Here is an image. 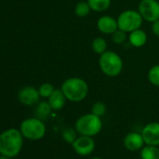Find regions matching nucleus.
<instances>
[{"label":"nucleus","instance_id":"obj_1","mask_svg":"<svg viewBox=\"0 0 159 159\" xmlns=\"http://www.w3.org/2000/svg\"><path fill=\"white\" fill-rule=\"evenodd\" d=\"M24 136L20 129L9 128L0 133V154L13 158L22 151Z\"/></svg>","mask_w":159,"mask_h":159},{"label":"nucleus","instance_id":"obj_2","mask_svg":"<svg viewBox=\"0 0 159 159\" xmlns=\"http://www.w3.org/2000/svg\"><path fill=\"white\" fill-rule=\"evenodd\" d=\"M61 90L68 101L81 102L86 98L89 93V86L84 79L72 77L63 82Z\"/></svg>","mask_w":159,"mask_h":159},{"label":"nucleus","instance_id":"obj_3","mask_svg":"<svg viewBox=\"0 0 159 159\" xmlns=\"http://www.w3.org/2000/svg\"><path fill=\"white\" fill-rule=\"evenodd\" d=\"M102 126L103 123L101 117H98L92 112L82 115L75 123V129L78 134L82 136H97L101 131Z\"/></svg>","mask_w":159,"mask_h":159},{"label":"nucleus","instance_id":"obj_4","mask_svg":"<svg viewBox=\"0 0 159 159\" xmlns=\"http://www.w3.org/2000/svg\"><path fill=\"white\" fill-rule=\"evenodd\" d=\"M99 67L103 74L108 77H116L123 70V60L121 56L112 51H106L99 55Z\"/></svg>","mask_w":159,"mask_h":159},{"label":"nucleus","instance_id":"obj_5","mask_svg":"<svg viewBox=\"0 0 159 159\" xmlns=\"http://www.w3.org/2000/svg\"><path fill=\"white\" fill-rule=\"evenodd\" d=\"M20 131L24 138L29 140H39L46 134V125L38 117L27 118L21 123Z\"/></svg>","mask_w":159,"mask_h":159},{"label":"nucleus","instance_id":"obj_6","mask_svg":"<svg viewBox=\"0 0 159 159\" xmlns=\"http://www.w3.org/2000/svg\"><path fill=\"white\" fill-rule=\"evenodd\" d=\"M143 19L139 11L134 10H127L121 12L117 18L118 28L130 33L134 30H137L141 27Z\"/></svg>","mask_w":159,"mask_h":159},{"label":"nucleus","instance_id":"obj_7","mask_svg":"<svg viewBox=\"0 0 159 159\" xmlns=\"http://www.w3.org/2000/svg\"><path fill=\"white\" fill-rule=\"evenodd\" d=\"M138 11L143 21L152 24L159 20V2L157 0H141L138 7Z\"/></svg>","mask_w":159,"mask_h":159},{"label":"nucleus","instance_id":"obj_8","mask_svg":"<svg viewBox=\"0 0 159 159\" xmlns=\"http://www.w3.org/2000/svg\"><path fill=\"white\" fill-rule=\"evenodd\" d=\"M71 145L74 152L81 156H87L91 154L96 148V142L93 139V137L82 135H80V137H78Z\"/></svg>","mask_w":159,"mask_h":159},{"label":"nucleus","instance_id":"obj_9","mask_svg":"<svg viewBox=\"0 0 159 159\" xmlns=\"http://www.w3.org/2000/svg\"><path fill=\"white\" fill-rule=\"evenodd\" d=\"M145 144L159 146V123L152 122L147 124L141 130Z\"/></svg>","mask_w":159,"mask_h":159},{"label":"nucleus","instance_id":"obj_10","mask_svg":"<svg viewBox=\"0 0 159 159\" xmlns=\"http://www.w3.org/2000/svg\"><path fill=\"white\" fill-rule=\"evenodd\" d=\"M40 95L39 89H36L32 86H26L22 88L18 93L19 101L25 106H33L39 103Z\"/></svg>","mask_w":159,"mask_h":159},{"label":"nucleus","instance_id":"obj_11","mask_svg":"<svg viewBox=\"0 0 159 159\" xmlns=\"http://www.w3.org/2000/svg\"><path fill=\"white\" fill-rule=\"evenodd\" d=\"M124 145L127 150L131 152H136L140 151V149L145 145V142L141 133L130 132L125 135L124 139Z\"/></svg>","mask_w":159,"mask_h":159},{"label":"nucleus","instance_id":"obj_12","mask_svg":"<svg viewBox=\"0 0 159 159\" xmlns=\"http://www.w3.org/2000/svg\"><path fill=\"white\" fill-rule=\"evenodd\" d=\"M97 26H98V31H100L102 34L111 35L113 32H115L118 29L117 19H114L113 17L110 15L101 16L98 20Z\"/></svg>","mask_w":159,"mask_h":159},{"label":"nucleus","instance_id":"obj_13","mask_svg":"<svg viewBox=\"0 0 159 159\" xmlns=\"http://www.w3.org/2000/svg\"><path fill=\"white\" fill-rule=\"evenodd\" d=\"M66 98L65 97L63 91L61 89H54L52 94L48 98V102L52 109V111H60L62 110L66 102Z\"/></svg>","mask_w":159,"mask_h":159},{"label":"nucleus","instance_id":"obj_14","mask_svg":"<svg viewBox=\"0 0 159 159\" xmlns=\"http://www.w3.org/2000/svg\"><path fill=\"white\" fill-rule=\"evenodd\" d=\"M147 34L144 30L139 28L137 30H134L129 33L128 35V40L129 43L136 48H140L144 46L147 42Z\"/></svg>","mask_w":159,"mask_h":159},{"label":"nucleus","instance_id":"obj_15","mask_svg":"<svg viewBox=\"0 0 159 159\" xmlns=\"http://www.w3.org/2000/svg\"><path fill=\"white\" fill-rule=\"evenodd\" d=\"M140 159H159V147L145 144L139 152Z\"/></svg>","mask_w":159,"mask_h":159},{"label":"nucleus","instance_id":"obj_16","mask_svg":"<svg viewBox=\"0 0 159 159\" xmlns=\"http://www.w3.org/2000/svg\"><path fill=\"white\" fill-rule=\"evenodd\" d=\"M92 11L96 12L106 11L111 4V0H87Z\"/></svg>","mask_w":159,"mask_h":159},{"label":"nucleus","instance_id":"obj_17","mask_svg":"<svg viewBox=\"0 0 159 159\" xmlns=\"http://www.w3.org/2000/svg\"><path fill=\"white\" fill-rule=\"evenodd\" d=\"M107 46H108L107 40L102 37H98V38L94 39L92 41V44H91L93 52L99 55L107 51Z\"/></svg>","mask_w":159,"mask_h":159},{"label":"nucleus","instance_id":"obj_18","mask_svg":"<svg viewBox=\"0 0 159 159\" xmlns=\"http://www.w3.org/2000/svg\"><path fill=\"white\" fill-rule=\"evenodd\" d=\"M52 111V109L51 108V106H50L48 101H41L37 106L36 114H37L38 118L42 120V119L47 118L51 114Z\"/></svg>","mask_w":159,"mask_h":159},{"label":"nucleus","instance_id":"obj_19","mask_svg":"<svg viewBox=\"0 0 159 159\" xmlns=\"http://www.w3.org/2000/svg\"><path fill=\"white\" fill-rule=\"evenodd\" d=\"M91 8L88 4L87 1H81V2H79L75 8H74V12L76 14V16L80 17V18H84L86 17L90 11H91Z\"/></svg>","mask_w":159,"mask_h":159},{"label":"nucleus","instance_id":"obj_20","mask_svg":"<svg viewBox=\"0 0 159 159\" xmlns=\"http://www.w3.org/2000/svg\"><path fill=\"white\" fill-rule=\"evenodd\" d=\"M147 77L151 84L159 87V65L152 66L148 71Z\"/></svg>","mask_w":159,"mask_h":159},{"label":"nucleus","instance_id":"obj_21","mask_svg":"<svg viewBox=\"0 0 159 159\" xmlns=\"http://www.w3.org/2000/svg\"><path fill=\"white\" fill-rule=\"evenodd\" d=\"M62 138L66 143L72 144L75 141V139L78 138V132L75 128L66 127L62 132Z\"/></svg>","mask_w":159,"mask_h":159},{"label":"nucleus","instance_id":"obj_22","mask_svg":"<svg viewBox=\"0 0 159 159\" xmlns=\"http://www.w3.org/2000/svg\"><path fill=\"white\" fill-rule=\"evenodd\" d=\"M107 111V107L106 104L104 102L101 101H97L93 104L92 109H91V112L98 117H102L103 115H105Z\"/></svg>","mask_w":159,"mask_h":159},{"label":"nucleus","instance_id":"obj_23","mask_svg":"<svg viewBox=\"0 0 159 159\" xmlns=\"http://www.w3.org/2000/svg\"><path fill=\"white\" fill-rule=\"evenodd\" d=\"M111 36L112 42L115 44H123L127 39V33L119 28L115 32H113Z\"/></svg>","mask_w":159,"mask_h":159},{"label":"nucleus","instance_id":"obj_24","mask_svg":"<svg viewBox=\"0 0 159 159\" xmlns=\"http://www.w3.org/2000/svg\"><path fill=\"white\" fill-rule=\"evenodd\" d=\"M54 87L52 84H49V83H45V84H42L39 88V95L41 98H49L50 96L52 94V92L54 91Z\"/></svg>","mask_w":159,"mask_h":159},{"label":"nucleus","instance_id":"obj_25","mask_svg":"<svg viewBox=\"0 0 159 159\" xmlns=\"http://www.w3.org/2000/svg\"><path fill=\"white\" fill-rule=\"evenodd\" d=\"M152 32L154 36L159 37V20L152 23Z\"/></svg>","mask_w":159,"mask_h":159},{"label":"nucleus","instance_id":"obj_26","mask_svg":"<svg viewBox=\"0 0 159 159\" xmlns=\"http://www.w3.org/2000/svg\"><path fill=\"white\" fill-rule=\"evenodd\" d=\"M0 159H11V157H9V156H6V155L0 154Z\"/></svg>","mask_w":159,"mask_h":159},{"label":"nucleus","instance_id":"obj_27","mask_svg":"<svg viewBox=\"0 0 159 159\" xmlns=\"http://www.w3.org/2000/svg\"><path fill=\"white\" fill-rule=\"evenodd\" d=\"M91 159H102L101 157H98V156H96V157H93V158H91Z\"/></svg>","mask_w":159,"mask_h":159}]
</instances>
